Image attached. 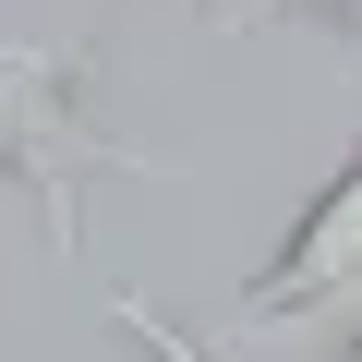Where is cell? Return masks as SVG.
I'll return each mask as SVG.
<instances>
[{"mask_svg":"<svg viewBox=\"0 0 362 362\" xmlns=\"http://www.w3.org/2000/svg\"><path fill=\"white\" fill-rule=\"evenodd\" d=\"M218 25H278V13H338L350 37H362V0H206Z\"/></svg>","mask_w":362,"mask_h":362,"instance_id":"cell-5","label":"cell"},{"mask_svg":"<svg viewBox=\"0 0 362 362\" xmlns=\"http://www.w3.org/2000/svg\"><path fill=\"white\" fill-rule=\"evenodd\" d=\"M181 181L85 121V37H0V181L49 194V254H85V181Z\"/></svg>","mask_w":362,"mask_h":362,"instance_id":"cell-1","label":"cell"},{"mask_svg":"<svg viewBox=\"0 0 362 362\" xmlns=\"http://www.w3.org/2000/svg\"><path fill=\"white\" fill-rule=\"evenodd\" d=\"M109 314H121V326H133V338H145V362H218V350H206V338H194V326H181V314H157V302H145V290H109Z\"/></svg>","mask_w":362,"mask_h":362,"instance_id":"cell-4","label":"cell"},{"mask_svg":"<svg viewBox=\"0 0 362 362\" xmlns=\"http://www.w3.org/2000/svg\"><path fill=\"white\" fill-rule=\"evenodd\" d=\"M350 266H362V145H350V169L326 181V194L290 218V242L266 254V278L242 290V326L278 314V302H302V290H326V278H350Z\"/></svg>","mask_w":362,"mask_h":362,"instance_id":"cell-2","label":"cell"},{"mask_svg":"<svg viewBox=\"0 0 362 362\" xmlns=\"http://www.w3.org/2000/svg\"><path fill=\"white\" fill-rule=\"evenodd\" d=\"M290 362H362V266L350 278H326V290H302V302H278V314H254Z\"/></svg>","mask_w":362,"mask_h":362,"instance_id":"cell-3","label":"cell"}]
</instances>
